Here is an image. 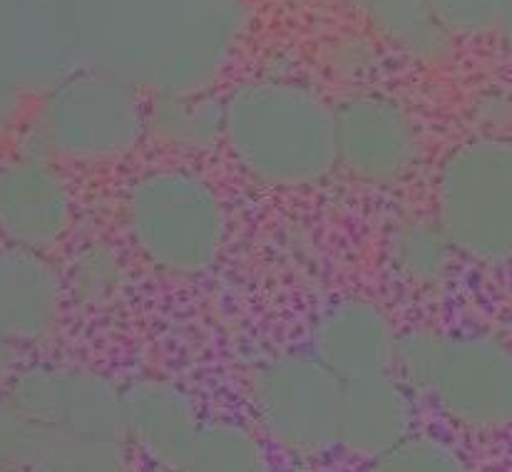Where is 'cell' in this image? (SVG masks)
<instances>
[{"label": "cell", "instance_id": "23", "mask_svg": "<svg viewBox=\"0 0 512 472\" xmlns=\"http://www.w3.org/2000/svg\"><path fill=\"white\" fill-rule=\"evenodd\" d=\"M473 120L483 135H500L512 125V90L505 85L485 87L475 95Z\"/></svg>", "mask_w": 512, "mask_h": 472}, {"label": "cell", "instance_id": "10", "mask_svg": "<svg viewBox=\"0 0 512 472\" xmlns=\"http://www.w3.org/2000/svg\"><path fill=\"white\" fill-rule=\"evenodd\" d=\"M309 353L343 383L396 371L401 333L381 304L363 296L331 301L311 323Z\"/></svg>", "mask_w": 512, "mask_h": 472}, {"label": "cell", "instance_id": "27", "mask_svg": "<svg viewBox=\"0 0 512 472\" xmlns=\"http://www.w3.org/2000/svg\"><path fill=\"white\" fill-rule=\"evenodd\" d=\"M0 472H15V470H10V468H5V465H0Z\"/></svg>", "mask_w": 512, "mask_h": 472}, {"label": "cell", "instance_id": "5", "mask_svg": "<svg viewBox=\"0 0 512 472\" xmlns=\"http://www.w3.org/2000/svg\"><path fill=\"white\" fill-rule=\"evenodd\" d=\"M435 219L455 251L512 261V140L480 135L448 152L435 177Z\"/></svg>", "mask_w": 512, "mask_h": 472}, {"label": "cell", "instance_id": "13", "mask_svg": "<svg viewBox=\"0 0 512 472\" xmlns=\"http://www.w3.org/2000/svg\"><path fill=\"white\" fill-rule=\"evenodd\" d=\"M416 395L396 371L343 383L339 450L381 458L416 433Z\"/></svg>", "mask_w": 512, "mask_h": 472}, {"label": "cell", "instance_id": "3", "mask_svg": "<svg viewBox=\"0 0 512 472\" xmlns=\"http://www.w3.org/2000/svg\"><path fill=\"white\" fill-rule=\"evenodd\" d=\"M396 371L416 398L475 433L512 425V346L493 333L411 331Z\"/></svg>", "mask_w": 512, "mask_h": 472}, {"label": "cell", "instance_id": "22", "mask_svg": "<svg viewBox=\"0 0 512 472\" xmlns=\"http://www.w3.org/2000/svg\"><path fill=\"white\" fill-rule=\"evenodd\" d=\"M440 25L453 40H480L493 35L505 0H428Z\"/></svg>", "mask_w": 512, "mask_h": 472}, {"label": "cell", "instance_id": "21", "mask_svg": "<svg viewBox=\"0 0 512 472\" xmlns=\"http://www.w3.org/2000/svg\"><path fill=\"white\" fill-rule=\"evenodd\" d=\"M383 53H386V50H383L366 30L339 33L336 38H331L329 43H326V70H329L336 80L353 85V90H356V87H368L376 80Z\"/></svg>", "mask_w": 512, "mask_h": 472}, {"label": "cell", "instance_id": "7", "mask_svg": "<svg viewBox=\"0 0 512 472\" xmlns=\"http://www.w3.org/2000/svg\"><path fill=\"white\" fill-rule=\"evenodd\" d=\"M336 164L368 187H391L416 172L421 162V127L381 87H356L334 105Z\"/></svg>", "mask_w": 512, "mask_h": 472}, {"label": "cell", "instance_id": "14", "mask_svg": "<svg viewBox=\"0 0 512 472\" xmlns=\"http://www.w3.org/2000/svg\"><path fill=\"white\" fill-rule=\"evenodd\" d=\"M0 465L15 472H127L122 440L53 433L0 400Z\"/></svg>", "mask_w": 512, "mask_h": 472}, {"label": "cell", "instance_id": "19", "mask_svg": "<svg viewBox=\"0 0 512 472\" xmlns=\"http://www.w3.org/2000/svg\"><path fill=\"white\" fill-rule=\"evenodd\" d=\"M65 291L85 309H107L122 299L127 289V264L107 241H90L75 251L63 276Z\"/></svg>", "mask_w": 512, "mask_h": 472}, {"label": "cell", "instance_id": "12", "mask_svg": "<svg viewBox=\"0 0 512 472\" xmlns=\"http://www.w3.org/2000/svg\"><path fill=\"white\" fill-rule=\"evenodd\" d=\"M63 304V274L48 254L0 246V331L15 346L48 341L58 328Z\"/></svg>", "mask_w": 512, "mask_h": 472}, {"label": "cell", "instance_id": "25", "mask_svg": "<svg viewBox=\"0 0 512 472\" xmlns=\"http://www.w3.org/2000/svg\"><path fill=\"white\" fill-rule=\"evenodd\" d=\"M15 361H18V346L0 331V381H8L13 376Z\"/></svg>", "mask_w": 512, "mask_h": 472}, {"label": "cell", "instance_id": "18", "mask_svg": "<svg viewBox=\"0 0 512 472\" xmlns=\"http://www.w3.org/2000/svg\"><path fill=\"white\" fill-rule=\"evenodd\" d=\"M174 472H269L264 445L234 420H202Z\"/></svg>", "mask_w": 512, "mask_h": 472}, {"label": "cell", "instance_id": "16", "mask_svg": "<svg viewBox=\"0 0 512 472\" xmlns=\"http://www.w3.org/2000/svg\"><path fill=\"white\" fill-rule=\"evenodd\" d=\"M147 135L182 155L224 142V100L197 87H170L147 102Z\"/></svg>", "mask_w": 512, "mask_h": 472}, {"label": "cell", "instance_id": "20", "mask_svg": "<svg viewBox=\"0 0 512 472\" xmlns=\"http://www.w3.org/2000/svg\"><path fill=\"white\" fill-rule=\"evenodd\" d=\"M366 472H470L463 455L435 435L413 433L398 448L371 460Z\"/></svg>", "mask_w": 512, "mask_h": 472}, {"label": "cell", "instance_id": "8", "mask_svg": "<svg viewBox=\"0 0 512 472\" xmlns=\"http://www.w3.org/2000/svg\"><path fill=\"white\" fill-rule=\"evenodd\" d=\"M3 400L38 428L125 443L120 388L102 373L63 363H33L8 378Z\"/></svg>", "mask_w": 512, "mask_h": 472}, {"label": "cell", "instance_id": "4", "mask_svg": "<svg viewBox=\"0 0 512 472\" xmlns=\"http://www.w3.org/2000/svg\"><path fill=\"white\" fill-rule=\"evenodd\" d=\"M147 135V102L135 82L78 70L55 82L30 120V150L58 164L102 167L130 157Z\"/></svg>", "mask_w": 512, "mask_h": 472}, {"label": "cell", "instance_id": "24", "mask_svg": "<svg viewBox=\"0 0 512 472\" xmlns=\"http://www.w3.org/2000/svg\"><path fill=\"white\" fill-rule=\"evenodd\" d=\"M493 35L498 38L500 50H503L505 58L512 63V0H505L503 13H500L498 25H495Z\"/></svg>", "mask_w": 512, "mask_h": 472}, {"label": "cell", "instance_id": "28", "mask_svg": "<svg viewBox=\"0 0 512 472\" xmlns=\"http://www.w3.org/2000/svg\"><path fill=\"white\" fill-rule=\"evenodd\" d=\"M510 264H512V261H510Z\"/></svg>", "mask_w": 512, "mask_h": 472}, {"label": "cell", "instance_id": "17", "mask_svg": "<svg viewBox=\"0 0 512 472\" xmlns=\"http://www.w3.org/2000/svg\"><path fill=\"white\" fill-rule=\"evenodd\" d=\"M455 246L438 219H403L386 239V264L403 286L433 291L448 281L455 261Z\"/></svg>", "mask_w": 512, "mask_h": 472}, {"label": "cell", "instance_id": "15", "mask_svg": "<svg viewBox=\"0 0 512 472\" xmlns=\"http://www.w3.org/2000/svg\"><path fill=\"white\" fill-rule=\"evenodd\" d=\"M351 18L388 55L421 68H438L453 58L455 40L440 25L428 0H341Z\"/></svg>", "mask_w": 512, "mask_h": 472}, {"label": "cell", "instance_id": "2", "mask_svg": "<svg viewBox=\"0 0 512 472\" xmlns=\"http://www.w3.org/2000/svg\"><path fill=\"white\" fill-rule=\"evenodd\" d=\"M132 249L172 279H197L222 256L229 219L222 194L187 167H155L132 179L122 204Z\"/></svg>", "mask_w": 512, "mask_h": 472}, {"label": "cell", "instance_id": "1", "mask_svg": "<svg viewBox=\"0 0 512 472\" xmlns=\"http://www.w3.org/2000/svg\"><path fill=\"white\" fill-rule=\"evenodd\" d=\"M261 187L309 189L336 164L334 105L296 75H254L224 97V142Z\"/></svg>", "mask_w": 512, "mask_h": 472}, {"label": "cell", "instance_id": "26", "mask_svg": "<svg viewBox=\"0 0 512 472\" xmlns=\"http://www.w3.org/2000/svg\"><path fill=\"white\" fill-rule=\"evenodd\" d=\"M15 115H18V102H15V97L10 92L0 90V135L5 130H10Z\"/></svg>", "mask_w": 512, "mask_h": 472}, {"label": "cell", "instance_id": "9", "mask_svg": "<svg viewBox=\"0 0 512 472\" xmlns=\"http://www.w3.org/2000/svg\"><path fill=\"white\" fill-rule=\"evenodd\" d=\"M73 189L50 157L23 150L0 162V239L48 254L73 227Z\"/></svg>", "mask_w": 512, "mask_h": 472}, {"label": "cell", "instance_id": "11", "mask_svg": "<svg viewBox=\"0 0 512 472\" xmlns=\"http://www.w3.org/2000/svg\"><path fill=\"white\" fill-rule=\"evenodd\" d=\"M122 438L162 468L177 470L202 418L192 395L174 381L142 376L120 388Z\"/></svg>", "mask_w": 512, "mask_h": 472}, {"label": "cell", "instance_id": "6", "mask_svg": "<svg viewBox=\"0 0 512 472\" xmlns=\"http://www.w3.org/2000/svg\"><path fill=\"white\" fill-rule=\"evenodd\" d=\"M343 381L311 353H279L254 368L249 405L266 438L301 460L339 450Z\"/></svg>", "mask_w": 512, "mask_h": 472}]
</instances>
